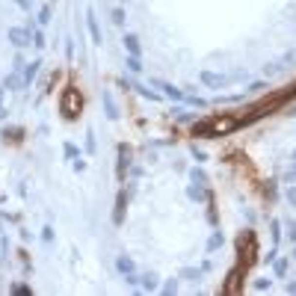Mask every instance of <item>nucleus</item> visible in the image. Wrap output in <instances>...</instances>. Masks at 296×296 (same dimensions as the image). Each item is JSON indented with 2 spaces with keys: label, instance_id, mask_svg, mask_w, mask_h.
I'll return each mask as SVG.
<instances>
[{
  "label": "nucleus",
  "instance_id": "5701e85b",
  "mask_svg": "<svg viewBox=\"0 0 296 296\" xmlns=\"http://www.w3.org/2000/svg\"><path fill=\"white\" fill-rule=\"evenodd\" d=\"M160 290H163V293H166V296H172V293H175V290H178V281H175V278H169V281H166V284H163V287H160Z\"/></svg>",
  "mask_w": 296,
  "mask_h": 296
},
{
  "label": "nucleus",
  "instance_id": "20e7f679",
  "mask_svg": "<svg viewBox=\"0 0 296 296\" xmlns=\"http://www.w3.org/2000/svg\"><path fill=\"white\" fill-rule=\"evenodd\" d=\"M9 42L15 45V48H30L33 42H30V30H24V27H9Z\"/></svg>",
  "mask_w": 296,
  "mask_h": 296
},
{
  "label": "nucleus",
  "instance_id": "f257e3e1",
  "mask_svg": "<svg viewBox=\"0 0 296 296\" xmlns=\"http://www.w3.org/2000/svg\"><path fill=\"white\" fill-rule=\"evenodd\" d=\"M243 122V116H228V113H219L213 119H204V122H196L193 125V136H207V139H216V136H228L234 133Z\"/></svg>",
  "mask_w": 296,
  "mask_h": 296
},
{
  "label": "nucleus",
  "instance_id": "dca6fc26",
  "mask_svg": "<svg viewBox=\"0 0 296 296\" xmlns=\"http://www.w3.org/2000/svg\"><path fill=\"white\" fill-rule=\"evenodd\" d=\"M21 86H24V77H18V74H9L3 80V89H21Z\"/></svg>",
  "mask_w": 296,
  "mask_h": 296
},
{
  "label": "nucleus",
  "instance_id": "c85d7f7f",
  "mask_svg": "<svg viewBox=\"0 0 296 296\" xmlns=\"http://www.w3.org/2000/svg\"><path fill=\"white\" fill-rule=\"evenodd\" d=\"M255 290H270V278H258L255 281Z\"/></svg>",
  "mask_w": 296,
  "mask_h": 296
},
{
  "label": "nucleus",
  "instance_id": "412c9836",
  "mask_svg": "<svg viewBox=\"0 0 296 296\" xmlns=\"http://www.w3.org/2000/svg\"><path fill=\"white\" fill-rule=\"evenodd\" d=\"M190 178H193V184H202V187L207 184V175H204L202 169H193V172H190Z\"/></svg>",
  "mask_w": 296,
  "mask_h": 296
},
{
  "label": "nucleus",
  "instance_id": "aec40b11",
  "mask_svg": "<svg viewBox=\"0 0 296 296\" xmlns=\"http://www.w3.org/2000/svg\"><path fill=\"white\" fill-rule=\"evenodd\" d=\"M219 246H222V234H219V231H213V234H210V240H207V252H216Z\"/></svg>",
  "mask_w": 296,
  "mask_h": 296
},
{
  "label": "nucleus",
  "instance_id": "2eb2a0df",
  "mask_svg": "<svg viewBox=\"0 0 296 296\" xmlns=\"http://www.w3.org/2000/svg\"><path fill=\"white\" fill-rule=\"evenodd\" d=\"M116 267H119V273H125V276H128V273H133V258H128V255H122V258H119V261H116Z\"/></svg>",
  "mask_w": 296,
  "mask_h": 296
},
{
  "label": "nucleus",
  "instance_id": "39448f33",
  "mask_svg": "<svg viewBox=\"0 0 296 296\" xmlns=\"http://www.w3.org/2000/svg\"><path fill=\"white\" fill-rule=\"evenodd\" d=\"M128 166H130V145H119V169H116L119 181H125V172H128Z\"/></svg>",
  "mask_w": 296,
  "mask_h": 296
},
{
  "label": "nucleus",
  "instance_id": "e433bc0d",
  "mask_svg": "<svg viewBox=\"0 0 296 296\" xmlns=\"http://www.w3.org/2000/svg\"><path fill=\"white\" fill-rule=\"evenodd\" d=\"M15 3H18L21 9H30V0H15Z\"/></svg>",
  "mask_w": 296,
  "mask_h": 296
},
{
  "label": "nucleus",
  "instance_id": "a211bd4d",
  "mask_svg": "<svg viewBox=\"0 0 296 296\" xmlns=\"http://www.w3.org/2000/svg\"><path fill=\"white\" fill-rule=\"evenodd\" d=\"M142 287H145L148 293H154V290H157V276H154V273H148V276H142Z\"/></svg>",
  "mask_w": 296,
  "mask_h": 296
},
{
  "label": "nucleus",
  "instance_id": "f3484780",
  "mask_svg": "<svg viewBox=\"0 0 296 296\" xmlns=\"http://www.w3.org/2000/svg\"><path fill=\"white\" fill-rule=\"evenodd\" d=\"M187 196L193 199V202H204L207 196H204V190H202V184H193V187L187 190Z\"/></svg>",
  "mask_w": 296,
  "mask_h": 296
},
{
  "label": "nucleus",
  "instance_id": "ddd939ff",
  "mask_svg": "<svg viewBox=\"0 0 296 296\" xmlns=\"http://www.w3.org/2000/svg\"><path fill=\"white\" fill-rule=\"evenodd\" d=\"M157 86H160L172 101H184V92H181V89H175V86H169V83H160V80H157Z\"/></svg>",
  "mask_w": 296,
  "mask_h": 296
},
{
  "label": "nucleus",
  "instance_id": "6ab92c4d",
  "mask_svg": "<svg viewBox=\"0 0 296 296\" xmlns=\"http://www.w3.org/2000/svg\"><path fill=\"white\" fill-rule=\"evenodd\" d=\"M202 273H204V270H196V267H184V270H181V276H184V278H190V281H199Z\"/></svg>",
  "mask_w": 296,
  "mask_h": 296
},
{
  "label": "nucleus",
  "instance_id": "0eeeda50",
  "mask_svg": "<svg viewBox=\"0 0 296 296\" xmlns=\"http://www.w3.org/2000/svg\"><path fill=\"white\" fill-rule=\"evenodd\" d=\"M125 204H128V196L119 193L116 196V210H113V225H122L125 222Z\"/></svg>",
  "mask_w": 296,
  "mask_h": 296
},
{
  "label": "nucleus",
  "instance_id": "7c9ffc66",
  "mask_svg": "<svg viewBox=\"0 0 296 296\" xmlns=\"http://www.w3.org/2000/svg\"><path fill=\"white\" fill-rule=\"evenodd\" d=\"M86 151H95V136H92V130L86 133Z\"/></svg>",
  "mask_w": 296,
  "mask_h": 296
},
{
  "label": "nucleus",
  "instance_id": "ea45409f",
  "mask_svg": "<svg viewBox=\"0 0 296 296\" xmlns=\"http://www.w3.org/2000/svg\"><path fill=\"white\" fill-rule=\"evenodd\" d=\"M293 163H296V148H293Z\"/></svg>",
  "mask_w": 296,
  "mask_h": 296
},
{
  "label": "nucleus",
  "instance_id": "a19ab883",
  "mask_svg": "<svg viewBox=\"0 0 296 296\" xmlns=\"http://www.w3.org/2000/svg\"><path fill=\"white\" fill-rule=\"evenodd\" d=\"M293 255H296V252H293Z\"/></svg>",
  "mask_w": 296,
  "mask_h": 296
},
{
  "label": "nucleus",
  "instance_id": "2f4dec72",
  "mask_svg": "<svg viewBox=\"0 0 296 296\" xmlns=\"http://www.w3.org/2000/svg\"><path fill=\"white\" fill-rule=\"evenodd\" d=\"M113 21L122 24V21H125V9H113Z\"/></svg>",
  "mask_w": 296,
  "mask_h": 296
},
{
  "label": "nucleus",
  "instance_id": "423d86ee",
  "mask_svg": "<svg viewBox=\"0 0 296 296\" xmlns=\"http://www.w3.org/2000/svg\"><path fill=\"white\" fill-rule=\"evenodd\" d=\"M86 27H89L92 42H95V45H101V27H98V21H95V12H92V9H86Z\"/></svg>",
  "mask_w": 296,
  "mask_h": 296
},
{
  "label": "nucleus",
  "instance_id": "7ed1b4c3",
  "mask_svg": "<svg viewBox=\"0 0 296 296\" xmlns=\"http://www.w3.org/2000/svg\"><path fill=\"white\" fill-rule=\"evenodd\" d=\"M237 249H240V261H243V267H249V264L255 261V255H258L255 234H252V231H243V234L237 237Z\"/></svg>",
  "mask_w": 296,
  "mask_h": 296
},
{
  "label": "nucleus",
  "instance_id": "cd10ccee",
  "mask_svg": "<svg viewBox=\"0 0 296 296\" xmlns=\"http://www.w3.org/2000/svg\"><path fill=\"white\" fill-rule=\"evenodd\" d=\"M276 264V276H284L287 273V261H273Z\"/></svg>",
  "mask_w": 296,
  "mask_h": 296
},
{
  "label": "nucleus",
  "instance_id": "c9c22d12",
  "mask_svg": "<svg viewBox=\"0 0 296 296\" xmlns=\"http://www.w3.org/2000/svg\"><path fill=\"white\" fill-rule=\"evenodd\" d=\"M42 240H54V228H45L42 231Z\"/></svg>",
  "mask_w": 296,
  "mask_h": 296
},
{
  "label": "nucleus",
  "instance_id": "58836bf2",
  "mask_svg": "<svg viewBox=\"0 0 296 296\" xmlns=\"http://www.w3.org/2000/svg\"><path fill=\"white\" fill-rule=\"evenodd\" d=\"M0 110H3V89H0Z\"/></svg>",
  "mask_w": 296,
  "mask_h": 296
},
{
  "label": "nucleus",
  "instance_id": "4c0bfd02",
  "mask_svg": "<svg viewBox=\"0 0 296 296\" xmlns=\"http://www.w3.org/2000/svg\"><path fill=\"white\" fill-rule=\"evenodd\" d=\"M287 293H296V281H290V284H287Z\"/></svg>",
  "mask_w": 296,
  "mask_h": 296
},
{
  "label": "nucleus",
  "instance_id": "f704fd0d",
  "mask_svg": "<svg viewBox=\"0 0 296 296\" xmlns=\"http://www.w3.org/2000/svg\"><path fill=\"white\" fill-rule=\"evenodd\" d=\"M278 228H281L278 222H273V240H276V243H278V237H281V231H278Z\"/></svg>",
  "mask_w": 296,
  "mask_h": 296
},
{
  "label": "nucleus",
  "instance_id": "9d476101",
  "mask_svg": "<svg viewBox=\"0 0 296 296\" xmlns=\"http://www.w3.org/2000/svg\"><path fill=\"white\" fill-rule=\"evenodd\" d=\"M237 278H240V267L228 273V281L222 284V293H228V296H231V293H237V290H240V287H237Z\"/></svg>",
  "mask_w": 296,
  "mask_h": 296
},
{
  "label": "nucleus",
  "instance_id": "f8f14e48",
  "mask_svg": "<svg viewBox=\"0 0 296 296\" xmlns=\"http://www.w3.org/2000/svg\"><path fill=\"white\" fill-rule=\"evenodd\" d=\"M122 42H125V48H128L130 56H139V39H136L133 33H125V39H122Z\"/></svg>",
  "mask_w": 296,
  "mask_h": 296
},
{
  "label": "nucleus",
  "instance_id": "f03ea898",
  "mask_svg": "<svg viewBox=\"0 0 296 296\" xmlns=\"http://www.w3.org/2000/svg\"><path fill=\"white\" fill-rule=\"evenodd\" d=\"M80 110H83V98H80V92L74 89V86H68V89L62 92V98H59V113H62V119L74 122V119L80 116Z\"/></svg>",
  "mask_w": 296,
  "mask_h": 296
},
{
  "label": "nucleus",
  "instance_id": "393cba45",
  "mask_svg": "<svg viewBox=\"0 0 296 296\" xmlns=\"http://www.w3.org/2000/svg\"><path fill=\"white\" fill-rule=\"evenodd\" d=\"M51 21V6H42L39 9V24H48Z\"/></svg>",
  "mask_w": 296,
  "mask_h": 296
},
{
  "label": "nucleus",
  "instance_id": "bb28decb",
  "mask_svg": "<svg viewBox=\"0 0 296 296\" xmlns=\"http://www.w3.org/2000/svg\"><path fill=\"white\" fill-rule=\"evenodd\" d=\"M287 202L296 207V184H290V187H287Z\"/></svg>",
  "mask_w": 296,
  "mask_h": 296
},
{
  "label": "nucleus",
  "instance_id": "a878e982",
  "mask_svg": "<svg viewBox=\"0 0 296 296\" xmlns=\"http://www.w3.org/2000/svg\"><path fill=\"white\" fill-rule=\"evenodd\" d=\"M33 45H36V48H45V36H42V30H36V33H33Z\"/></svg>",
  "mask_w": 296,
  "mask_h": 296
},
{
  "label": "nucleus",
  "instance_id": "1a4fd4ad",
  "mask_svg": "<svg viewBox=\"0 0 296 296\" xmlns=\"http://www.w3.org/2000/svg\"><path fill=\"white\" fill-rule=\"evenodd\" d=\"M39 65H42L39 59H33V62L24 65V86H30V83L36 80V74H39Z\"/></svg>",
  "mask_w": 296,
  "mask_h": 296
},
{
  "label": "nucleus",
  "instance_id": "72a5a7b5",
  "mask_svg": "<svg viewBox=\"0 0 296 296\" xmlns=\"http://www.w3.org/2000/svg\"><path fill=\"white\" fill-rule=\"evenodd\" d=\"M12 293H30V287L27 284H12Z\"/></svg>",
  "mask_w": 296,
  "mask_h": 296
},
{
  "label": "nucleus",
  "instance_id": "9b49d317",
  "mask_svg": "<svg viewBox=\"0 0 296 296\" xmlns=\"http://www.w3.org/2000/svg\"><path fill=\"white\" fill-rule=\"evenodd\" d=\"M101 98H104V107H107V119H119V110H116L113 95H110V92H101Z\"/></svg>",
  "mask_w": 296,
  "mask_h": 296
},
{
  "label": "nucleus",
  "instance_id": "473e14b6",
  "mask_svg": "<svg viewBox=\"0 0 296 296\" xmlns=\"http://www.w3.org/2000/svg\"><path fill=\"white\" fill-rule=\"evenodd\" d=\"M287 234H290V240L296 243V222H287Z\"/></svg>",
  "mask_w": 296,
  "mask_h": 296
},
{
  "label": "nucleus",
  "instance_id": "4be33fe9",
  "mask_svg": "<svg viewBox=\"0 0 296 296\" xmlns=\"http://www.w3.org/2000/svg\"><path fill=\"white\" fill-rule=\"evenodd\" d=\"M125 65H128L133 74H139V71H142V62H139V56H128V62H125Z\"/></svg>",
  "mask_w": 296,
  "mask_h": 296
},
{
  "label": "nucleus",
  "instance_id": "c756f323",
  "mask_svg": "<svg viewBox=\"0 0 296 296\" xmlns=\"http://www.w3.org/2000/svg\"><path fill=\"white\" fill-rule=\"evenodd\" d=\"M193 157H196L199 163H204V160H207V154L202 151V148H196V145H193Z\"/></svg>",
  "mask_w": 296,
  "mask_h": 296
},
{
  "label": "nucleus",
  "instance_id": "b1692460",
  "mask_svg": "<svg viewBox=\"0 0 296 296\" xmlns=\"http://www.w3.org/2000/svg\"><path fill=\"white\" fill-rule=\"evenodd\" d=\"M65 157H71V160H77V157H80V151H77V148H74L71 142H65Z\"/></svg>",
  "mask_w": 296,
  "mask_h": 296
},
{
  "label": "nucleus",
  "instance_id": "4468645a",
  "mask_svg": "<svg viewBox=\"0 0 296 296\" xmlns=\"http://www.w3.org/2000/svg\"><path fill=\"white\" fill-rule=\"evenodd\" d=\"M21 136H24V128H3V139H9V142H21Z\"/></svg>",
  "mask_w": 296,
  "mask_h": 296
},
{
  "label": "nucleus",
  "instance_id": "6e6552de",
  "mask_svg": "<svg viewBox=\"0 0 296 296\" xmlns=\"http://www.w3.org/2000/svg\"><path fill=\"white\" fill-rule=\"evenodd\" d=\"M202 80H204L207 86H213V89H222V86L228 83V77H222V74H213V71H204V74H202Z\"/></svg>",
  "mask_w": 296,
  "mask_h": 296
}]
</instances>
